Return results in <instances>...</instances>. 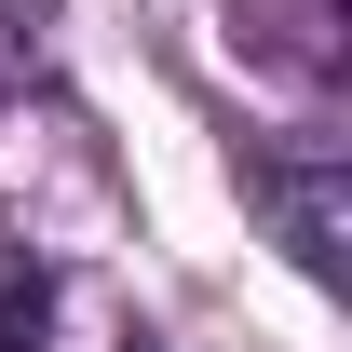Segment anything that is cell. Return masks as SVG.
I'll list each match as a JSON object with an SVG mask.
<instances>
[{"label":"cell","mask_w":352,"mask_h":352,"mask_svg":"<svg viewBox=\"0 0 352 352\" xmlns=\"http://www.w3.org/2000/svg\"><path fill=\"white\" fill-rule=\"evenodd\" d=\"M244 190L271 204V230H285V258H298L311 285H352V190H339V135L258 149V163H244Z\"/></svg>","instance_id":"obj_1"},{"label":"cell","mask_w":352,"mask_h":352,"mask_svg":"<svg viewBox=\"0 0 352 352\" xmlns=\"http://www.w3.org/2000/svg\"><path fill=\"white\" fill-rule=\"evenodd\" d=\"M217 14H230V41L258 68H298V82L339 68V0H217Z\"/></svg>","instance_id":"obj_2"},{"label":"cell","mask_w":352,"mask_h":352,"mask_svg":"<svg viewBox=\"0 0 352 352\" xmlns=\"http://www.w3.org/2000/svg\"><path fill=\"white\" fill-rule=\"evenodd\" d=\"M41 325H54V271L0 230V352H41Z\"/></svg>","instance_id":"obj_3"},{"label":"cell","mask_w":352,"mask_h":352,"mask_svg":"<svg viewBox=\"0 0 352 352\" xmlns=\"http://www.w3.org/2000/svg\"><path fill=\"white\" fill-rule=\"evenodd\" d=\"M41 68H54V14L41 0H0V95H28Z\"/></svg>","instance_id":"obj_4"}]
</instances>
